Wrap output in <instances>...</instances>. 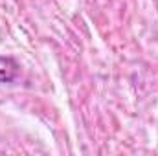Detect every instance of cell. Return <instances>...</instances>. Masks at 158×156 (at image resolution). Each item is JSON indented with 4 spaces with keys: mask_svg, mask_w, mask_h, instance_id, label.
Wrapping results in <instances>:
<instances>
[{
    "mask_svg": "<svg viewBox=\"0 0 158 156\" xmlns=\"http://www.w3.org/2000/svg\"><path fill=\"white\" fill-rule=\"evenodd\" d=\"M19 64L13 57H0V83H13L19 76Z\"/></svg>",
    "mask_w": 158,
    "mask_h": 156,
    "instance_id": "6da1fadb",
    "label": "cell"
}]
</instances>
